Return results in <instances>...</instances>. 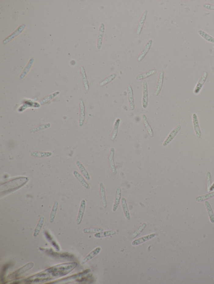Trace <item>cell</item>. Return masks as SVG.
I'll return each instance as SVG.
<instances>
[{"label":"cell","instance_id":"obj_1","mask_svg":"<svg viewBox=\"0 0 214 284\" xmlns=\"http://www.w3.org/2000/svg\"><path fill=\"white\" fill-rule=\"evenodd\" d=\"M181 128H182V126L181 125H178L174 129H173L172 131L170 133L167 137L163 142V146L166 147L172 142L174 138L177 135L180 130L181 129Z\"/></svg>","mask_w":214,"mask_h":284},{"label":"cell","instance_id":"obj_2","mask_svg":"<svg viewBox=\"0 0 214 284\" xmlns=\"http://www.w3.org/2000/svg\"><path fill=\"white\" fill-rule=\"evenodd\" d=\"M149 104V93H148V85L147 81H144L143 82V98L142 106L144 109H146Z\"/></svg>","mask_w":214,"mask_h":284},{"label":"cell","instance_id":"obj_3","mask_svg":"<svg viewBox=\"0 0 214 284\" xmlns=\"http://www.w3.org/2000/svg\"><path fill=\"white\" fill-rule=\"evenodd\" d=\"M208 73L207 72H205L201 75V77L199 79V81L197 82L195 88L194 90V93L195 95H198L201 91V89L204 84L205 82L207 80L208 77Z\"/></svg>","mask_w":214,"mask_h":284},{"label":"cell","instance_id":"obj_4","mask_svg":"<svg viewBox=\"0 0 214 284\" xmlns=\"http://www.w3.org/2000/svg\"><path fill=\"white\" fill-rule=\"evenodd\" d=\"M192 117L194 129L196 136L198 139H200L201 137V131L200 125H199L198 115L196 114H193Z\"/></svg>","mask_w":214,"mask_h":284},{"label":"cell","instance_id":"obj_5","mask_svg":"<svg viewBox=\"0 0 214 284\" xmlns=\"http://www.w3.org/2000/svg\"><path fill=\"white\" fill-rule=\"evenodd\" d=\"M25 27V24H23L22 25L20 26H19L14 32H13L12 34L10 35V36H9L8 37L5 38V39L3 40V44H7V43L9 42L10 41H11V40H13L15 38L17 37L18 35H19L24 30Z\"/></svg>","mask_w":214,"mask_h":284},{"label":"cell","instance_id":"obj_6","mask_svg":"<svg viewBox=\"0 0 214 284\" xmlns=\"http://www.w3.org/2000/svg\"><path fill=\"white\" fill-rule=\"evenodd\" d=\"M86 208V201L84 199L82 200L81 203H80V208L78 213V217H77L76 223L78 225H79L81 223L83 219L84 215L85 210Z\"/></svg>","mask_w":214,"mask_h":284},{"label":"cell","instance_id":"obj_7","mask_svg":"<svg viewBox=\"0 0 214 284\" xmlns=\"http://www.w3.org/2000/svg\"><path fill=\"white\" fill-rule=\"evenodd\" d=\"M156 236V234L155 233H151L143 237H140V238L136 239L133 241L132 242V245L133 246H137L141 245L147 241L153 238Z\"/></svg>","mask_w":214,"mask_h":284},{"label":"cell","instance_id":"obj_8","mask_svg":"<svg viewBox=\"0 0 214 284\" xmlns=\"http://www.w3.org/2000/svg\"><path fill=\"white\" fill-rule=\"evenodd\" d=\"M101 251V247H96L94 250L92 251L81 262V265H83L85 263L91 260L93 258L95 257L96 255H98L100 253Z\"/></svg>","mask_w":214,"mask_h":284},{"label":"cell","instance_id":"obj_9","mask_svg":"<svg viewBox=\"0 0 214 284\" xmlns=\"http://www.w3.org/2000/svg\"><path fill=\"white\" fill-rule=\"evenodd\" d=\"M122 189L120 187H118L117 188L116 192H115V199H114V205H113V211L114 212H116L118 209L120 201L122 198Z\"/></svg>","mask_w":214,"mask_h":284},{"label":"cell","instance_id":"obj_10","mask_svg":"<svg viewBox=\"0 0 214 284\" xmlns=\"http://www.w3.org/2000/svg\"><path fill=\"white\" fill-rule=\"evenodd\" d=\"M34 264L33 262H30V263H28L26 265L21 268L19 269L17 271L15 272L14 273L10 275L9 276V277H11V278H13L19 276L20 275L24 273L25 272L30 270L34 267Z\"/></svg>","mask_w":214,"mask_h":284},{"label":"cell","instance_id":"obj_11","mask_svg":"<svg viewBox=\"0 0 214 284\" xmlns=\"http://www.w3.org/2000/svg\"><path fill=\"white\" fill-rule=\"evenodd\" d=\"M80 115L79 118V126H83L85 120V107L84 103L82 100L80 101Z\"/></svg>","mask_w":214,"mask_h":284},{"label":"cell","instance_id":"obj_12","mask_svg":"<svg viewBox=\"0 0 214 284\" xmlns=\"http://www.w3.org/2000/svg\"><path fill=\"white\" fill-rule=\"evenodd\" d=\"M115 149L114 148H112L111 149L110 152L109 156L108 157L109 164L112 173L114 174H116L117 173V170L116 166L115 163H114V156L115 155Z\"/></svg>","mask_w":214,"mask_h":284},{"label":"cell","instance_id":"obj_13","mask_svg":"<svg viewBox=\"0 0 214 284\" xmlns=\"http://www.w3.org/2000/svg\"><path fill=\"white\" fill-rule=\"evenodd\" d=\"M105 27L103 23L101 24L98 32V40H97V49L100 50L103 44V39L105 32Z\"/></svg>","mask_w":214,"mask_h":284},{"label":"cell","instance_id":"obj_14","mask_svg":"<svg viewBox=\"0 0 214 284\" xmlns=\"http://www.w3.org/2000/svg\"><path fill=\"white\" fill-rule=\"evenodd\" d=\"M148 12V10H146L144 11L142 16H141V19H140V21H139V23H138L137 27L136 33L137 34L139 35V36L140 35V34L141 33V31H142L144 24L145 21L146 19H147Z\"/></svg>","mask_w":214,"mask_h":284},{"label":"cell","instance_id":"obj_15","mask_svg":"<svg viewBox=\"0 0 214 284\" xmlns=\"http://www.w3.org/2000/svg\"><path fill=\"white\" fill-rule=\"evenodd\" d=\"M127 92L128 100H129L130 107L132 110H133L135 109L134 96H133V89L130 85L128 86Z\"/></svg>","mask_w":214,"mask_h":284},{"label":"cell","instance_id":"obj_16","mask_svg":"<svg viewBox=\"0 0 214 284\" xmlns=\"http://www.w3.org/2000/svg\"><path fill=\"white\" fill-rule=\"evenodd\" d=\"M100 192L102 204L104 209H106L107 206V200H106V190L104 184L102 183H100Z\"/></svg>","mask_w":214,"mask_h":284},{"label":"cell","instance_id":"obj_17","mask_svg":"<svg viewBox=\"0 0 214 284\" xmlns=\"http://www.w3.org/2000/svg\"><path fill=\"white\" fill-rule=\"evenodd\" d=\"M164 75H165L164 71H161L159 76H158V81L157 82V87H156V91H155V95L156 96H158L161 91L163 82H164Z\"/></svg>","mask_w":214,"mask_h":284},{"label":"cell","instance_id":"obj_18","mask_svg":"<svg viewBox=\"0 0 214 284\" xmlns=\"http://www.w3.org/2000/svg\"><path fill=\"white\" fill-rule=\"evenodd\" d=\"M73 174L74 176H75L76 178L80 182L82 185L87 190H89V189H90V187L89 184L87 183V182L86 181V180L84 178L83 176H82L76 170H74L73 172Z\"/></svg>","mask_w":214,"mask_h":284},{"label":"cell","instance_id":"obj_19","mask_svg":"<svg viewBox=\"0 0 214 284\" xmlns=\"http://www.w3.org/2000/svg\"><path fill=\"white\" fill-rule=\"evenodd\" d=\"M152 44L153 40H149L148 42L147 43L144 47L143 50L141 52V54H140L139 58H138V61H141L144 58L146 55H147V53L149 51V50H150Z\"/></svg>","mask_w":214,"mask_h":284},{"label":"cell","instance_id":"obj_20","mask_svg":"<svg viewBox=\"0 0 214 284\" xmlns=\"http://www.w3.org/2000/svg\"><path fill=\"white\" fill-rule=\"evenodd\" d=\"M53 153L50 152L34 151L31 153L33 157L37 158H45L51 157Z\"/></svg>","mask_w":214,"mask_h":284},{"label":"cell","instance_id":"obj_21","mask_svg":"<svg viewBox=\"0 0 214 284\" xmlns=\"http://www.w3.org/2000/svg\"><path fill=\"white\" fill-rule=\"evenodd\" d=\"M122 209H123V213L125 218L128 220L131 219V215H130L129 210L127 203L126 199L125 198H122Z\"/></svg>","mask_w":214,"mask_h":284},{"label":"cell","instance_id":"obj_22","mask_svg":"<svg viewBox=\"0 0 214 284\" xmlns=\"http://www.w3.org/2000/svg\"><path fill=\"white\" fill-rule=\"evenodd\" d=\"M76 163L77 166L78 167L81 174H82L85 178L88 180V181L90 180V178H90V175H89V173H88L85 166H84V165L79 161H77Z\"/></svg>","mask_w":214,"mask_h":284},{"label":"cell","instance_id":"obj_23","mask_svg":"<svg viewBox=\"0 0 214 284\" xmlns=\"http://www.w3.org/2000/svg\"><path fill=\"white\" fill-rule=\"evenodd\" d=\"M116 234V232L114 230L106 231L96 233L94 235V237L96 238H102L103 237H109L112 235H114Z\"/></svg>","mask_w":214,"mask_h":284},{"label":"cell","instance_id":"obj_24","mask_svg":"<svg viewBox=\"0 0 214 284\" xmlns=\"http://www.w3.org/2000/svg\"><path fill=\"white\" fill-rule=\"evenodd\" d=\"M80 69H81L82 78L85 90L86 91H88L89 90V82H88V79H87L85 70V68L83 66H82Z\"/></svg>","mask_w":214,"mask_h":284},{"label":"cell","instance_id":"obj_25","mask_svg":"<svg viewBox=\"0 0 214 284\" xmlns=\"http://www.w3.org/2000/svg\"><path fill=\"white\" fill-rule=\"evenodd\" d=\"M142 117L144 125L145 127L146 130H147L148 134H149V135H150V136L151 137H153L154 136L153 131L150 125H149V122H148V120H147V116H146L145 115L143 114V115H142Z\"/></svg>","mask_w":214,"mask_h":284},{"label":"cell","instance_id":"obj_26","mask_svg":"<svg viewBox=\"0 0 214 284\" xmlns=\"http://www.w3.org/2000/svg\"><path fill=\"white\" fill-rule=\"evenodd\" d=\"M205 204L207 212H208L209 220L211 223H214V213L211 206L209 201H205Z\"/></svg>","mask_w":214,"mask_h":284},{"label":"cell","instance_id":"obj_27","mask_svg":"<svg viewBox=\"0 0 214 284\" xmlns=\"http://www.w3.org/2000/svg\"><path fill=\"white\" fill-rule=\"evenodd\" d=\"M34 62V59L31 58L30 60H29V62H28V64H27V66H26L25 68L23 71L22 73H21V75H20V77H19V79L20 80H21V79H23L27 75V74H28L29 73V71H30L31 68Z\"/></svg>","mask_w":214,"mask_h":284},{"label":"cell","instance_id":"obj_28","mask_svg":"<svg viewBox=\"0 0 214 284\" xmlns=\"http://www.w3.org/2000/svg\"><path fill=\"white\" fill-rule=\"evenodd\" d=\"M120 123H121V119L120 118L117 119L115 123H114V128H113V132H112L111 139L113 141H114L117 137L118 133Z\"/></svg>","mask_w":214,"mask_h":284},{"label":"cell","instance_id":"obj_29","mask_svg":"<svg viewBox=\"0 0 214 284\" xmlns=\"http://www.w3.org/2000/svg\"><path fill=\"white\" fill-rule=\"evenodd\" d=\"M44 221H45V218L43 217H41L38 220V224L36 226L34 231V237H37L39 234L41 230L42 229V227L44 225Z\"/></svg>","mask_w":214,"mask_h":284},{"label":"cell","instance_id":"obj_30","mask_svg":"<svg viewBox=\"0 0 214 284\" xmlns=\"http://www.w3.org/2000/svg\"><path fill=\"white\" fill-rule=\"evenodd\" d=\"M156 73H157V71L156 70H151V71H148V72H146V73H141V74L139 75L136 77V79L137 80H143V79L149 78L151 76L153 75Z\"/></svg>","mask_w":214,"mask_h":284},{"label":"cell","instance_id":"obj_31","mask_svg":"<svg viewBox=\"0 0 214 284\" xmlns=\"http://www.w3.org/2000/svg\"><path fill=\"white\" fill-rule=\"evenodd\" d=\"M58 205L59 203L58 201H55L53 205V209L51 212L50 216L49 221L51 223H53L54 221L56 212H57L58 208Z\"/></svg>","mask_w":214,"mask_h":284},{"label":"cell","instance_id":"obj_32","mask_svg":"<svg viewBox=\"0 0 214 284\" xmlns=\"http://www.w3.org/2000/svg\"><path fill=\"white\" fill-rule=\"evenodd\" d=\"M214 197V191L208 194L200 196L196 198V201L197 202H201L207 201L208 199Z\"/></svg>","mask_w":214,"mask_h":284},{"label":"cell","instance_id":"obj_33","mask_svg":"<svg viewBox=\"0 0 214 284\" xmlns=\"http://www.w3.org/2000/svg\"><path fill=\"white\" fill-rule=\"evenodd\" d=\"M147 226V223H143L142 225H141V226H139V227L135 230L134 232L131 235V237L132 238H135V237H137L138 236H139L140 234L146 228Z\"/></svg>","mask_w":214,"mask_h":284},{"label":"cell","instance_id":"obj_34","mask_svg":"<svg viewBox=\"0 0 214 284\" xmlns=\"http://www.w3.org/2000/svg\"><path fill=\"white\" fill-rule=\"evenodd\" d=\"M59 94V91L56 92L54 93L45 97V98H44L43 99L41 100L39 103H40V104L41 105L46 104V103H47L49 102L52 99L55 98L56 96H57V95H58Z\"/></svg>","mask_w":214,"mask_h":284},{"label":"cell","instance_id":"obj_35","mask_svg":"<svg viewBox=\"0 0 214 284\" xmlns=\"http://www.w3.org/2000/svg\"><path fill=\"white\" fill-rule=\"evenodd\" d=\"M198 33L200 35L201 37H202L205 40L209 42L214 44V38L211 37V36L206 33L205 32L203 31L202 30H199L198 31Z\"/></svg>","mask_w":214,"mask_h":284},{"label":"cell","instance_id":"obj_36","mask_svg":"<svg viewBox=\"0 0 214 284\" xmlns=\"http://www.w3.org/2000/svg\"><path fill=\"white\" fill-rule=\"evenodd\" d=\"M104 229L101 227H89L85 228L83 230L84 233H95L103 231Z\"/></svg>","mask_w":214,"mask_h":284},{"label":"cell","instance_id":"obj_37","mask_svg":"<svg viewBox=\"0 0 214 284\" xmlns=\"http://www.w3.org/2000/svg\"><path fill=\"white\" fill-rule=\"evenodd\" d=\"M50 127L51 124H50V123H45V124H42V125H39L37 127L31 130L30 132L31 133H36V132H38V131L46 129Z\"/></svg>","mask_w":214,"mask_h":284},{"label":"cell","instance_id":"obj_38","mask_svg":"<svg viewBox=\"0 0 214 284\" xmlns=\"http://www.w3.org/2000/svg\"><path fill=\"white\" fill-rule=\"evenodd\" d=\"M116 77L117 74H115V73L107 77V78H106V79H104L103 81L101 82L100 85V86H103L106 85L107 84L110 83L113 80H114Z\"/></svg>","mask_w":214,"mask_h":284},{"label":"cell","instance_id":"obj_39","mask_svg":"<svg viewBox=\"0 0 214 284\" xmlns=\"http://www.w3.org/2000/svg\"><path fill=\"white\" fill-rule=\"evenodd\" d=\"M206 184H207V191L210 192V188L212 185L211 174L210 172L208 171L206 173Z\"/></svg>","mask_w":214,"mask_h":284},{"label":"cell","instance_id":"obj_40","mask_svg":"<svg viewBox=\"0 0 214 284\" xmlns=\"http://www.w3.org/2000/svg\"><path fill=\"white\" fill-rule=\"evenodd\" d=\"M203 7L206 9L214 11V5L212 4L205 3V4H203Z\"/></svg>","mask_w":214,"mask_h":284},{"label":"cell","instance_id":"obj_41","mask_svg":"<svg viewBox=\"0 0 214 284\" xmlns=\"http://www.w3.org/2000/svg\"><path fill=\"white\" fill-rule=\"evenodd\" d=\"M214 191V182L213 183L212 185H211V188H210V192H212Z\"/></svg>","mask_w":214,"mask_h":284}]
</instances>
